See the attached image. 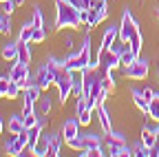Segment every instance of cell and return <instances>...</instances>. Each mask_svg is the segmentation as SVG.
Wrapping results in <instances>:
<instances>
[{
    "label": "cell",
    "instance_id": "6da1fadb",
    "mask_svg": "<svg viewBox=\"0 0 159 157\" xmlns=\"http://www.w3.org/2000/svg\"><path fill=\"white\" fill-rule=\"evenodd\" d=\"M106 71H102L97 64H91V67L84 69V100L93 111L102 104L104 97L108 95L104 91V86H102V75Z\"/></svg>",
    "mask_w": 159,
    "mask_h": 157
},
{
    "label": "cell",
    "instance_id": "7a4b0ae2",
    "mask_svg": "<svg viewBox=\"0 0 159 157\" xmlns=\"http://www.w3.org/2000/svg\"><path fill=\"white\" fill-rule=\"evenodd\" d=\"M55 2V29H77L80 25H84L82 11H80L71 0H53Z\"/></svg>",
    "mask_w": 159,
    "mask_h": 157
},
{
    "label": "cell",
    "instance_id": "3957f363",
    "mask_svg": "<svg viewBox=\"0 0 159 157\" xmlns=\"http://www.w3.org/2000/svg\"><path fill=\"white\" fill-rule=\"evenodd\" d=\"M119 40H122V44H128L137 55L142 53L144 38H142V31H139L137 20L133 18L130 9H124V13H122V25H119Z\"/></svg>",
    "mask_w": 159,
    "mask_h": 157
},
{
    "label": "cell",
    "instance_id": "277c9868",
    "mask_svg": "<svg viewBox=\"0 0 159 157\" xmlns=\"http://www.w3.org/2000/svg\"><path fill=\"white\" fill-rule=\"evenodd\" d=\"M93 64V55H91V38L86 35L82 47L77 51H71L66 58H64V67L71 69V71H84L86 67Z\"/></svg>",
    "mask_w": 159,
    "mask_h": 157
},
{
    "label": "cell",
    "instance_id": "5b68a950",
    "mask_svg": "<svg viewBox=\"0 0 159 157\" xmlns=\"http://www.w3.org/2000/svg\"><path fill=\"white\" fill-rule=\"evenodd\" d=\"M57 64H60V60H55V58H49L44 64L38 67V71H35V75H33V84H38L40 91H44V89H49L51 84H55Z\"/></svg>",
    "mask_w": 159,
    "mask_h": 157
},
{
    "label": "cell",
    "instance_id": "8992f818",
    "mask_svg": "<svg viewBox=\"0 0 159 157\" xmlns=\"http://www.w3.org/2000/svg\"><path fill=\"white\" fill-rule=\"evenodd\" d=\"M55 86L60 93V104H64L69 100V95L73 93V80H71V69L64 67V60H60L57 73H55Z\"/></svg>",
    "mask_w": 159,
    "mask_h": 157
},
{
    "label": "cell",
    "instance_id": "52a82bcc",
    "mask_svg": "<svg viewBox=\"0 0 159 157\" xmlns=\"http://www.w3.org/2000/svg\"><path fill=\"white\" fill-rule=\"evenodd\" d=\"M119 55H122V47L99 49V51H97V60H95V64L102 69V71H115L117 67H122V62H119Z\"/></svg>",
    "mask_w": 159,
    "mask_h": 157
},
{
    "label": "cell",
    "instance_id": "ba28073f",
    "mask_svg": "<svg viewBox=\"0 0 159 157\" xmlns=\"http://www.w3.org/2000/svg\"><path fill=\"white\" fill-rule=\"evenodd\" d=\"M106 16H108V0H95V5L91 9L82 11V20L89 29H93L102 20H106Z\"/></svg>",
    "mask_w": 159,
    "mask_h": 157
},
{
    "label": "cell",
    "instance_id": "9c48e42d",
    "mask_svg": "<svg viewBox=\"0 0 159 157\" xmlns=\"http://www.w3.org/2000/svg\"><path fill=\"white\" fill-rule=\"evenodd\" d=\"M66 144H69V148H73L77 153H84V150L99 148V146H102V140H99L97 135H93V133H77L73 140H69Z\"/></svg>",
    "mask_w": 159,
    "mask_h": 157
},
{
    "label": "cell",
    "instance_id": "30bf717a",
    "mask_svg": "<svg viewBox=\"0 0 159 157\" xmlns=\"http://www.w3.org/2000/svg\"><path fill=\"white\" fill-rule=\"evenodd\" d=\"M106 153L108 155H113V157H126V155H133V150L128 148V144H126V140L122 135H117V133H108V137H106Z\"/></svg>",
    "mask_w": 159,
    "mask_h": 157
},
{
    "label": "cell",
    "instance_id": "8fae6325",
    "mask_svg": "<svg viewBox=\"0 0 159 157\" xmlns=\"http://www.w3.org/2000/svg\"><path fill=\"white\" fill-rule=\"evenodd\" d=\"M148 71H150L148 60H142V58H137L133 64L124 67V75L130 77V80H146V77H148Z\"/></svg>",
    "mask_w": 159,
    "mask_h": 157
},
{
    "label": "cell",
    "instance_id": "7c38bea8",
    "mask_svg": "<svg viewBox=\"0 0 159 157\" xmlns=\"http://www.w3.org/2000/svg\"><path fill=\"white\" fill-rule=\"evenodd\" d=\"M9 77L25 89V86L29 84V64H22V62H18V60H16L13 67H11V71H9Z\"/></svg>",
    "mask_w": 159,
    "mask_h": 157
},
{
    "label": "cell",
    "instance_id": "4fadbf2b",
    "mask_svg": "<svg viewBox=\"0 0 159 157\" xmlns=\"http://www.w3.org/2000/svg\"><path fill=\"white\" fill-rule=\"evenodd\" d=\"M75 115L82 126H89L91 124V117H93V109L86 104L84 97H77V104H75Z\"/></svg>",
    "mask_w": 159,
    "mask_h": 157
},
{
    "label": "cell",
    "instance_id": "5bb4252c",
    "mask_svg": "<svg viewBox=\"0 0 159 157\" xmlns=\"http://www.w3.org/2000/svg\"><path fill=\"white\" fill-rule=\"evenodd\" d=\"M80 120L77 117H71V120H66L64 122V126H62V137H64V142H69V140H73V137L80 133Z\"/></svg>",
    "mask_w": 159,
    "mask_h": 157
},
{
    "label": "cell",
    "instance_id": "9a60e30c",
    "mask_svg": "<svg viewBox=\"0 0 159 157\" xmlns=\"http://www.w3.org/2000/svg\"><path fill=\"white\" fill-rule=\"evenodd\" d=\"M22 104H29V106H35V102H38V97H40V86L38 84H27L25 89H22Z\"/></svg>",
    "mask_w": 159,
    "mask_h": 157
},
{
    "label": "cell",
    "instance_id": "2e32d148",
    "mask_svg": "<svg viewBox=\"0 0 159 157\" xmlns=\"http://www.w3.org/2000/svg\"><path fill=\"white\" fill-rule=\"evenodd\" d=\"M49 142H51V135L40 133L38 140H35V146H33V155H35V157H44V155H49Z\"/></svg>",
    "mask_w": 159,
    "mask_h": 157
},
{
    "label": "cell",
    "instance_id": "e0dca14e",
    "mask_svg": "<svg viewBox=\"0 0 159 157\" xmlns=\"http://www.w3.org/2000/svg\"><path fill=\"white\" fill-rule=\"evenodd\" d=\"M71 80H73V95L84 97V71H71Z\"/></svg>",
    "mask_w": 159,
    "mask_h": 157
},
{
    "label": "cell",
    "instance_id": "ac0fdd59",
    "mask_svg": "<svg viewBox=\"0 0 159 157\" xmlns=\"http://www.w3.org/2000/svg\"><path fill=\"white\" fill-rule=\"evenodd\" d=\"M95 111H97V117H99V124H102V131L108 135V133L113 131V124H111V115H108V111L104 109V102L99 104Z\"/></svg>",
    "mask_w": 159,
    "mask_h": 157
},
{
    "label": "cell",
    "instance_id": "d6986e66",
    "mask_svg": "<svg viewBox=\"0 0 159 157\" xmlns=\"http://www.w3.org/2000/svg\"><path fill=\"white\" fill-rule=\"evenodd\" d=\"M142 144L148 146L150 150H155V146H157V128H148V126L142 128Z\"/></svg>",
    "mask_w": 159,
    "mask_h": 157
},
{
    "label": "cell",
    "instance_id": "ffe728a7",
    "mask_svg": "<svg viewBox=\"0 0 159 157\" xmlns=\"http://www.w3.org/2000/svg\"><path fill=\"white\" fill-rule=\"evenodd\" d=\"M117 38H119V27H108V29L104 31V35H102V47H99V49H108V47H113Z\"/></svg>",
    "mask_w": 159,
    "mask_h": 157
},
{
    "label": "cell",
    "instance_id": "44dd1931",
    "mask_svg": "<svg viewBox=\"0 0 159 157\" xmlns=\"http://www.w3.org/2000/svg\"><path fill=\"white\" fill-rule=\"evenodd\" d=\"M130 97H133V104H135L139 111H144V113L148 115V100L144 97L142 89H133V91H130Z\"/></svg>",
    "mask_w": 159,
    "mask_h": 157
},
{
    "label": "cell",
    "instance_id": "7402d4cb",
    "mask_svg": "<svg viewBox=\"0 0 159 157\" xmlns=\"http://www.w3.org/2000/svg\"><path fill=\"white\" fill-rule=\"evenodd\" d=\"M7 128H9V133H13V135L22 133V131H25V120H22V113H20V115H11V117H9V122H7Z\"/></svg>",
    "mask_w": 159,
    "mask_h": 157
},
{
    "label": "cell",
    "instance_id": "603a6c76",
    "mask_svg": "<svg viewBox=\"0 0 159 157\" xmlns=\"http://www.w3.org/2000/svg\"><path fill=\"white\" fill-rule=\"evenodd\" d=\"M137 58H139V55H137V53H135L128 44H124V47H122V55H119V62H122V67L133 64V62L137 60Z\"/></svg>",
    "mask_w": 159,
    "mask_h": 157
},
{
    "label": "cell",
    "instance_id": "cb8c5ba5",
    "mask_svg": "<svg viewBox=\"0 0 159 157\" xmlns=\"http://www.w3.org/2000/svg\"><path fill=\"white\" fill-rule=\"evenodd\" d=\"M18 62H22V64H29V62H31L29 42H22V40H18Z\"/></svg>",
    "mask_w": 159,
    "mask_h": 157
},
{
    "label": "cell",
    "instance_id": "d4e9b609",
    "mask_svg": "<svg viewBox=\"0 0 159 157\" xmlns=\"http://www.w3.org/2000/svg\"><path fill=\"white\" fill-rule=\"evenodd\" d=\"M2 58H5V60H11V62L18 60V40L5 44V49H2Z\"/></svg>",
    "mask_w": 159,
    "mask_h": 157
},
{
    "label": "cell",
    "instance_id": "484cf974",
    "mask_svg": "<svg viewBox=\"0 0 159 157\" xmlns=\"http://www.w3.org/2000/svg\"><path fill=\"white\" fill-rule=\"evenodd\" d=\"M148 117H152V120L159 124V93H155L152 100L148 102Z\"/></svg>",
    "mask_w": 159,
    "mask_h": 157
},
{
    "label": "cell",
    "instance_id": "4316f807",
    "mask_svg": "<svg viewBox=\"0 0 159 157\" xmlns=\"http://www.w3.org/2000/svg\"><path fill=\"white\" fill-rule=\"evenodd\" d=\"M62 142H64V137H60V135H51V142H49V155H51V157H57V155H60Z\"/></svg>",
    "mask_w": 159,
    "mask_h": 157
},
{
    "label": "cell",
    "instance_id": "83f0119b",
    "mask_svg": "<svg viewBox=\"0 0 159 157\" xmlns=\"http://www.w3.org/2000/svg\"><path fill=\"white\" fill-rule=\"evenodd\" d=\"M49 111H51V97H38L35 113L38 115H49Z\"/></svg>",
    "mask_w": 159,
    "mask_h": 157
},
{
    "label": "cell",
    "instance_id": "f1b7e54d",
    "mask_svg": "<svg viewBox=\"0 0 159 157\" xmlns=\"http://www.w3.org/2000/svg\"><path fill=\"white\" fill-rule=\"evenodd\" d=\"M33 22L29 25H22V29H20V35H18V40H22V42H31V35H33Z\"/></svg>",
    "mask_w": 159,
    "mask_h": 157
},
{
    "label": "cell",
    "instance_id": "f546056e",
    "mask_svg": "<svg viewBox=\"0 0 159 157\" xmlns=\"http://www.w3.org/2000/svg\"><path fill=\"white\" fill-rule=\"evenodd\" d=\"M44 40H47L44 27H35V29H33V35H31V42H33V44H42Z\"/></svg>",
    "mask_w": 159,
    "mask_h": 157
},
{
    "label": "cell",
    "instance_id": "4dcf8cb0",
    "mask_svg": "<svg viewBox=\"0 0 159 157\" xmlns=\"http://www.w3.org/2000/svg\"><path fill=\"white\" fill-rule=\"evenodd\" d=\"M20 93H22V86L11 80V82H9V89H7V100H16Z\"/></svg>",
    "mask_w": 159,
    "mask_h": 157
},
{
    "label": "cell",
    "instance_id": "1f68e13d",
    "mask_svg": "<svg viewBox=\"0 0 159 157\" xmlns=\"http://www.w3.org/2000/svg\"><path fill=\"white\" fill-rule=\"evenodd\" d=\"M9 31H11V20H9V13H0V33H7L9 35Z\"/></svg>",
    "mask_w": 159,
    "mask_h": 157
},
{
    "label": "cell",
    "instance_id": "d6a6232c",
    "mask_svg": "<svg viewBox=\"0 0 159 157\" xmlns=\"http://www.w3.org/2000/svg\"><path fill=\"white\" fill-rule=\"evenodd\" d=\"M33 27H44V13H42V9L40 7H35L33 9Z\"/></svg>",
    "mask_w": 159,
    "mask_h": 157
},
{
    "label": "cell",
    "instance_id": "836d02e7",
    "mask_svg": "<svg viewBox=\"0 0 159 157\" xmlns=\"http://www.w3.org/2000/svg\"><path fill=\"white\" fill-rule=\"evenodd\" d=\"M9 82H11V77H9V75H0V100H2V97H7Z\"/></svg>",
    "mask_w": 159,
    "mask_h": 157
},
{
    "label": "cell",
    "instance_id": "e575fe53",
    "mask_svg": "<svg viewBox=\"0 0 159 157\" xmlns=\"http://www.w3.org/2000/svg\"><path fill=\"white\" fill-rule=\"evenodd\" d=\"M71 2H73L80 11H86V9H91V7L95 5V0H71Z\"/></svg>",
    "mask_w": 159,
    "mask_h": 157
},
{
    "label": "cell",
    "instance_id": "d590c367",
    "mask_svg": "<svg viewBox=\"0 0 159 157\" xmlns=\"http://www.w3.org/2000/svg\"><path fill=\"white\" fill-rule=\"evenodd\" d=\"M25 120V128H33L38 124V113H29V115H22Z\"/></svg>",
    "mask_w": 159,
    "mask_h": 157
},
{
    "label": "cell",
    "instance_id": "8d00e7d4",
    "mask_svg": "<svg viewBox=\"0 0 159 157\" xmlns=\"http://www.w3.org/2000/svg\"><path fill=\"white\" fill-rule=\"evenodd\" d=\"M133 155H137V157H146V155H152V150H150L148 146H144V144H137V146L133 148Z\"/></svg>",
    "mask_w": 159,
    "mask_h": 157
},
{
    "label": "cell",
    "instance_id": "74e56055",
    "mask_svg": "<svg viewBox=\"0 0 159 157\" xmlns=\"http://www.w3.org/2000/svg\"><path fill=\"white\" fill-rule=\"evenodd\" d=\"M13 9H16V5H13V0H5V2H2V11L5 13H13Z\"/></svg>",
    "mask_w": 159,
    "mask_h": 157
},
{
    "label": "cell",
    "instance_id": "f35d334b",
    "mask_svg": "<svg viewBox=\"0 0 159 157\" xmlns=\"http://www.w3.org/2000/svg\"><path fill=\"white\" fill-rule=\"evenodd\" d=\"M142 93H144V97H146V100H148V102L152 100V95H155V91H152L150 86H146V89H142Z\"/></svg>",
    "mask_w": 159,
    "mask_h": 157
},
{
    "label": "cell",
    "instance_id": "ab89813d",
    "mask_svg": "<svg viewBox=\"0 0 159 157\" xmlns=\"http://www.w3.org/2000/svg\"><path fill=\"white\" fill-rule=\"evenodd\" d=\"M159 157V126H157V146H155V150H152V157Z\"/></svg>",
    "mask_w": 159,
    "mask_h": 157
},
{
    "label": "cell",
    "instance_id": "60d3db41",
    "mask_svg": "<svg viewBox=\"0 0 159 157\" xmlns=\"http://www.w3.org/2000/svg\"><path fill=\"white\" fill-rule=\"evenodd\" d=\"M13 5H16V7H20V5H25V0H13Z\"/></svg>",
    "mask_w": 159,
    "mask_h": 157
},
{
    "label": "cell",
    "instance_id": "b9f144b4",
    "mask_svg": "<svg viewBox=\"0 0 159 157\" xmlns=\"http://www.w3.org/2000/svg\"><path fill=\"white\" fill-rule=\"evenodd\" d=\"M2 128H5V122H2V117H0V135H2Z\"/></svg>",
    "mask_w": 159,
    "mask_h": 157
},
{
    "label": "cell",
    "instance_id": "7bdbcfd3",
    "mask_svg": "<svg viewBox=\"0 0 159 157\" xmlns=\"http://www.w3.org/2000/svg\"><path fill=\"white\" fill-rule=\"evenodd\" d=\"M157 18H159V9H157Z\"/></svg>",
    "mask_w": 159,
    "mask_h": 157
},
{
    "label": "cell",
    "instance_id": "ee69618b",
    "mask_svg": "<svg viewBox=\"0 0 159 157\" xmlns=\"http://www.w3.org/2000/svg\"><path fill=\"white\" fill-rule=\"evenodd\" d=\"M0 2H5V0H0Z\"/></svg>",
    "mask_w": 159,
    "mask_h": 157
}]
</instances>
